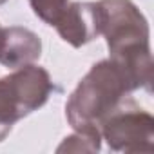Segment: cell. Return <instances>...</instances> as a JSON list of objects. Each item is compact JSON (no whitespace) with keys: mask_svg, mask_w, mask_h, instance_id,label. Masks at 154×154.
<instances>
[{"mask_svg":"<svg viewBox=\"0 0 154 154\" xmlns=\"http://www.w3.org/2000/svg\"><path fill=\"white\" fill-rule=\"evenodd\" d=\"M102 35L107 40L109 58L125 72L134 91H150L152 60L150 29L132 0H100Z\"/></svg>","mask_w":154,"mask_h":154,"instance_id":"6da1fadb","label":"cell"},{"mask_svg":"<svg viewBox=\"0 0 154 154\" xmlns=\"http://www.w3.org/2000/svg\"><path fill=\"white\" fill-rule=\"evenodd\" d=\"M134 93L125 72L109 58L94 63L65 103V118L74 131L96 129Z\"/></svg>","mask_w":154,"mask_h":154,"instance_id":"7a4b0ae2","label":"cell"},{"mask_svg":"<svg viewBox=\"0 0 154 154\" xmlns=\"http://www.w3.org/2000/svg\"><path fill=\"white\" fill-rule=\"evenodd\" d=\"M54 84L40 65H24L0 78V141L24 116L38 111L53 94Z\"/></svg>","mask_w":154,"mask_h":154,"instance_id":"3957f363","label":"cell"},{"mask_svg":"<svg viewBox=\"0 0 154 154\" xmlns=\"http://www.w3.org/2000/svg\"><path fill=\"white\" fill-rule=\"evenodd\" d=\"M102 140L116 152H152L154 118L138 107L132 98L111 112L100 125Z\"/></svg>","mask_w":154,"mask_h":154,"instance_id":"277c9868","label":"cell"},{"mask_svg":"<svg viewBox=\"0 0 154 154\" xmlns=\"http://www.w3.org/2000/svg\"><path fill=\"white\" fill-rule=\"evenodd\" d=\"M54 27L63 42L82 47L102 35V9L98 2H72Z\"/></svg>","mask_w":154,"mask_h":154,"instance_id":"5b68a950","label":"cell"},{"mask_svg":"<svg viewBox=\"0 0 154 154\" xmlns=\"http://www.w3.org/2000/svg\"><path fill=\"white\" fill-rule=\"evenodd\" d=\"M42 54V40L36 33L26 27H6L0 38V63L18 69L36 62Z\"/></svg>","mask_w":154,"mask_h":154,"instance_id":"8992f818","label":"cell"},{"mask_svg":"<svg viewBox=\"0 0 154 154\" xmlns=\"http://www.w3.org/2000/svg\"><path fill=\"white\" fill-rule=\"evenodd\" d=\"M102 149V134L96 129L74 131V134L63 138L56 152H98Z\"/></svg>","mask_w":154,"mask_h":154,"instance_id":"52a82bcc","label":"cell"},{"mask_svg":"<svg viewBox=\"0 0 154 154\" xmlns=\"http://www.w3.org/2000/svg\"><path fill=\"white\" fill-rule=\"evenodd\" d=\"M29 6L42 22H45L47 26H54L69 6V0H29Z\"/></svg>","mask_w":154,"mask_h":154,"instance_id":"ba28073f","label":"cell"},{"mask_svg":"<svg viewBox=\"0 0 154 154\" xmlns=\"http://www.w3.org/2000/svg\"><path fill=\"white\" fill-rule=\"evenodd\" d=\"M8 2V0H0V6H2V4H6Z\"/></svg>","mask_w":154,"mask_h":154,"instance_id":"9c48e42d","label":"cell"},{"mask_svg":"<svg viewBox=\"0 0 154 154\" xmlns=\"http://www.w3.org/2000/svg\"><path fill=\"white\" fill-rule=\"evenodd\" d=\"M2 29H4V27H2V26H0V38H2Z\"/></svg>","mask_w":154,"mask_h":154,"instance_id":"30bf717a","label":"cell"}]
</instances>
